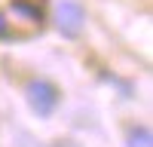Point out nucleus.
<instances>
[{
    "mask_svg": "<svg viewBox=\"0 0 153 147\" xmlns=\"http://www.w3.org/2000/svg\"><path fill=\"white\" fill-rule=\"evenodd\" d=\"M25 95H28V104L34 107V114H40V117H49L55 110V104H58L55 86L46 83V80H31L28 89H25Z\"/></svg>",
    "mask_w": 153,
    "mask_h": 147,
    "instance_id": "nucleus-1",
    "label": "nucleus"
},
{
    "mask_svg": "<svg viewBox=\"0 0 153 147\" xmlns=\"http://www.w3.org/2000/svg\"><path fill=\"white\" fill-rule=\"evenodd\" d=\"M55 22H58V31L65 34V37H76V34L83 31L86 16H83L80 3H74V0H61V3L55 6Z\"/></svg>",
    "mask_w": 153,
    "mask_h": 147,
    "instance_id": "nucleus-2",
    "label": "nucleus"
},
{
    "mask_svg": "<svg viewBox=\"0 0 153 147\" xmlns=\"http://www.w3.org/2000/svg\"><path fill=\"white\" fill-rule=\"evenodd\" d=\"M129 147H153V138H150V129H132L129 132Z\"/></svg>",
    "mask_w": 153,
    "mask_h": 147,
    "instance_id": "nucleus-3",
    "label": "nucleus"
},
{
    "mask_svg": "<svg viewBox=\"0 0 153 147\" xmlns=\"http://www.w3.org/2000/svg\"><path fill=\"white\" fill-rule=\"evenodd\" d=\"M12 9H16V12H22V16H28V19H40V9L28 6L25 0H16V3H12Z\"/></svg>",
    "mask_w": 153,
    "mask_h": 147,
    "instance_id": "nucleus-4",
    "label": "nucleus"
},
{
    "mask_svg": "<svg viewBox=\"0 0 153 147\" xmlns=\"http://www.w3.org/2000/svg\"><path fill=\"white\" fill-rule=\"evenodd\" d=\"M6 34H9V24H6L3 16H0V37H6Z\"/></svg>",
    "mask_w": 153,
    "mask_h": 147,
    "instance_id": "nucleus-5",
    "label": "nucleus"
}]
</instances>
